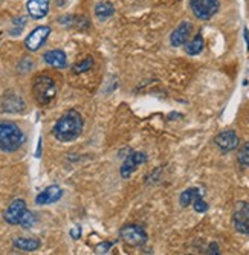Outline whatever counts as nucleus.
<instances>
[{
	"label": "nucleus",
	"instance_id": "obj_1",
	"mask_svg": "<svg viewBox=\"0 0 249 255\" xmlns=\"http://www.w3.org/2000/svg\"><path fill=\"white\" fill-rule=\"evenodd\" d=\"M84 127L83 117L77 110H67L61 118L55 123L52 128V134L60 142H72L81 134Z\"/></svg>",
	"mask_w": 249,
	"mask_h": 255
},
{
	"label": "nucleus",
	"instance_id": "obj_2",
	"mask_svg": "<svg viewBox=\"0 0 249 255\" xmlns=\"http://www.w3.org/2000/svg\"><path fill=\"white\" fill-rule=\"evenodd\" d=\"M25 133L20 130L15 123L0 121V148L3 151H17L25 142Z\"/></svg>",
	"mask_w": 249,
	"mask_h": 255
},
{
	"label": "nucleus",
	"instance_id": "obj_3",
	"mask_svg": "<svg viewBox=\"0 0 249 255\" xmlns=\"http://www.w3.org/2000/svg\"><path fill=\"white\" fill-rule=\"evenodd\" d=\"M32 95L40 106H48L57 97V83L49 75H38L32 81Z\"/></svg>",
	"mask_w": 249,
	"mask_h": 255
},
{
	"label": "nucleus",
	"instance_id": "obj_4",
	"mask_svg": "<svg viewBox=\"0 0 249 255\" xmlns=\"http://www.w3.org/2000/svg\"><path fill=\"white\" fill-rule=\"evenodd\" d=\"M120 237L130 246H144L148 240V236L139 225H125L120 229Z\"/></svg>",
	"mask_w": 249,
	"mask_h": 255
},
{
	"label": "nucleus",
	"instance_id": "obj_5",
	"mask_svg": "<svg viewBox=\"0 0 249 255\" xmlns=\"http://www.w3.org/2000/svg\"><path fill=\"white\" fill-rule=\"evenodd\" d=\"M190 6L199 20L207 21L217 14L220 5L219 0H190Z\"/></svg>",
	"mask_w": 249,
	"mask_h": 255
},
{
	"label": "nucleus",
	"instance_id": "obj_6",
	"mask_svg": "<svg viewBox=\"0 0 249 255\" xmlns=\"http://www.w3.org/2000/svg\"><path fill=\"white\" fill-rule=\"evenodd\" d=\"M233 223L237 233L243 236H249V203L248 202H237L234 213H233Z\"/></svg>",
	"mask_w": 249,
	"mask_h": 255
},
{
	"label": "nucleus",
	"instance_id": "obj_7",
	"mask_svg": "<svg viewBox=\"0 0 249 255\" xmlns=\"http://www.w3.org/2000/svg\"><path fill=\"white\" fill-rule=\"evenodd\" d=\"M147 154L145 153H141V151H131L125 160L123 162V165L120 168V173H121V177L123 179H130V176L136 171V168L141 165V164H145L147 162Z\"/></svg>",
	"mask_w": 249,
	"mask_h": 255
},
{
	"label": "nucleus",
	"instance_id": "obj_8",
	"mask_svg": "<svg viewBox=\"0 0 249 255\" xmlns=\"http://www.w3.org/2000/svg\"><path fill=\"white\" fill-rule=\"evenodd\" d=\"M51 34V28L49 26H38L35 28L25 40V46H26V49L31 51V52H35L38 51L41 46L46 43L48 37Z\"/></svg>",
	"mask_w": 249,
	"mask_h": 255
},
{
	"label": "nucleus",
	"instance_id": "obj_9",
	"mask_svg": "<svg viewBox=\"0 0 249 255\" xmlns=\"http://www.w3.org/2000/svg\"><path fill=\"white\" fill-rule=\"evenodd\" d=\"M26 213V202L23 199H15L9 203L3 213V220L9 225H20V220Z\"/></svg>",
	"mask_w": 249,
	"mask_h": 255
},
{
	"label": "nucleus",
	"instance_id": "obj_10",
	"mask_svg": "<svg viewBox=\"0 0 249 255\" xmlns=\"http://www.w3.org/2000/svg\"><path fill=\"white\" fill-rule=\"evenodd\" d=\"M216 145L220 148V151L223 153H230L233 150H236L240 145V139L237 136V133L234 130H225L222 133H219L214 139Z\"/></svg>",
	"mask_w": 249,
	"mask_h": 255
},
{
	"label": "nucleus",
	"instance_id": "obj_11",
	"mask_svg": "<svg viewBox=\"0 0 249 255\" xmlns=\"http://www.w3.org/2000/svg\"><path fill=\"white\" fill-rule=\"evenodd\" d=\"M193 31V25L188 20H184L182 23H179V26L171 32L170 35V43L174 48H179V46H184L188 43V38L191 35Z\"/></svg>",
	"mask_w": 249,
	"mask_h": 255
},
{
	"label": "nucleus",
	"instance_id": "obj_12",
	"mask_svg": "<svg viewBox=\"0 0 249 255\" xmlns=\"http://www.w3.org/2000/svg\"><path fill=\"white\" fill-rule=\"evenodd\" d=\"M2 110L6 113H20L25 110V101L18 94L9 90L2 98Z\"/></svg>",
	"mask_w": 249,
	"mask_h": 255
},
{
	"label": "nucleus",
	"instance_id": "obj_13",
	"mask_svg": "<svg viewBox=\"0 0 249 255\" xmlns=\"http://www.w3.org/2000/svg\"><path fill=\"white\" fill-rule=\"evenodd\" d=\"M49 3H51V0H28L26 9H28L29 17L35 20L46 17L49 12Z\"/></svg>",
	"mask_w": 249,
	"mask_h": 255
},
{
	"label": "nucleus",
	"instance_id": "obj_14",
	"mask_svg": "<svg viewBox=\"0 0 249 255\" xmlns=\"http://www.w3.org/2000/svg\"><path fill=\"white\" fill-rule=\"evenodd\" d=\"M63 196V190L58 187V185H51L44 191H41L37 197H35V203L37 205H51L55 203L61 199Z\"/></svg>",
	"mask_w": 249,
	"mask_h": 255
},
{
	"label": "nucleus",
	"instance_id": "obj_15",
	"mask_svg": "<svg viewBox=\"0 0 249 255\" xmlns=\"http://www.w3.org/2000/svg\"><path fill=\"white\" fill-rule=\"evenodd\" d=\"M43 60L46 64L55 67V69H64L67 66V58H66V54L60 49H52V51H48L46 54L43 55Z\"/></svg>",
	"mask_w": 249,
	"mask_h": 255
},
{
	"label": "nucleus",
	"instance_id": "obj_16",
	"mask_svg": "<svg viewBox=\"0 0 249 255\" xmlns=\"http://www.w3.org/2000/svg\"><path fill=\"white\" fill-rule=\"evenodd\" d=\"M199 196H203V191L197 187H193V188H188L185 191H182V194L179 196V202L184 208L193 205V202L199 197Z\"/></svg>",
	"mask_w": 249,
	"mask_h": 255
},
{
	"label": "nucleus",
	"instance_id": "obj_17",
	"mask_svg": "<svg viewBox=\"0 0 249 255\" xmlns=\"http://www.w3.org/2000/svg\"><path fill=\"white\" fill-rule=\"evenodd\" d=\"M203 48H205V41H203L202 34H196V37L185 44V51L188 55H199Z\"/></svg>",
	"mask_w": 249,
	"mask_h": 255
},
{
	"label": "nucleus",
	"instance_id": "obj_18",
	"mask_svg": "<svg viewBox=\"0 0 249 255\" xmlns=\"http://www.w3.org/2000/svg\"><path fill=\"white\" fill-rule=\"evenodd\" d=\"M14 246L20 251H28V252H32V251H37L40 248V242L35 240V239H23V237H17L14 239Z\"/></svg>",
	"mask_w": 249,
	"mask_h": 255
},
{
	"label": "nucleus",
	"instance_id": "obj_19",
	"mask_svg": "<svg viewBox=\"0 0 249 255\" xmlns=\"http://www.w3.org/2000/svg\"><path fill=\"white\" fill-rule=\"evenodd\" d=\"M113 14H115V8H113V5L110 2H100L97 6H95V15L98 20L104 21L107 20L109 17H112Z\"/></svg>",
	"mask_w": 249,
	"mask_h": 255
},
{
	"label": "nucleus",
	"instance_id": "obj_20",
	"mask_svg": "<svg viewBox=\"0 0 249 255\" xmlns=\"http://www.w3.org/2000/svg\"><path fill=\"white\" fill-rule=\"evenodd\" d=\"M92 66H94V58L92 57H86L83 61L77 63L72 67V72L74 74H84V72L90 71V69H92Z\"/></svg>",
	"mask_w": 249,
	"mask_h": 255
},
{
	"label": "nucleus",
	"instance_id": "obj_21",
	"mask_svg": "<svg viewBox=\"0 0 249 255\" xmlns=\"http://www.w3.org/2000/svg\"><path fill=\"white\" fill-rule=\"evenodd\" d=\"M237 160L239 164L245 168L249 167V142H245L240 150H239V154H237Z\"/></svg>",
	"mask_w": 249,
	"mask_h": 255
},
{
	"label": "nucleus",
	"instance_id": "obj_22",
	"mask_svg": "<svg viewBox=\"0 0 249 255\" xmlns=\"http://www.w3.org/2000/svg\"><path fill=\"white\" fill-rule=\"evenodd\" d=\"M34 223H35V214L26 210V213L23 214V217H21V220H20V226L25 228V229H29L34 226Z\"/></svg>",
	"mask_w": 249,
	"mask_h": 255
},
{
	"label": "nucleus",
	"instance_id": "obj_23",
	"mask_svg": "<svg viewBox=\"0 0 249 255\" xmlns=\"http://www.w3.org/2000/svg\"><path fill=\"white\" fill-rule=\"evenodd\" d=\"M193 208L196 213H207L208 211V203L203 200V196H199L194 202H193Z\"/></svg>",
	"mask_w": 249,
	"mask_h": 255
},
{
	"label": "nucleus",
	"instance_id": "obj_24",
	"mask_svg": "<svg viewBox=\"0 0 249 255\" xmlns=\"http://www.w3.org/2000/svg\"><path fill=\"white\" fill-rule=\"evenodd\" d=\"M112 246H113L112 242H103V243H100V245L95 248V252H97V254H107V252L110 251Z\"/></svg>",
	"mask_w": 249,
	"mask_h": 255
},
{
	"label": "nucleus",
	"instance_id": "obj_25",
	"mask_svg": "<svg viewBox=\"0 0 249 255\" xmlns=\"http://www.w3.org/2000/svg\"><path fill=\"white\" fill-rule=\"evenodd\" d=\"M71 237H72L74 240H78V239L81 237V228H80V226H75V228L71 229Z\"/></svg>",
	"mask_w": 249,
	"mask_h": 255
},
{
	"label": "nucleus",
	"instance_id": "obj_26",
	"mask_svg": "<svg viewBox=\"0 0 249 255\" xmlns=\"http://www.w3.org/2000/svg\"><path fill=\"white\" fill-rule=\"evenodd\" d=\"M208 254H220L217 243H211V245H210V248H208Z\"/></svg>",
	"mask_w": 249,
	"mask_h": 255
}]
</instances>
